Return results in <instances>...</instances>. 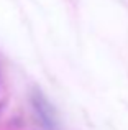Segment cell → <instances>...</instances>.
Instances as JSON below:
<instances>
[{"label":"cell","mask_w":128,"mask_h":130,"mask_svg":"<svg viewBox=\"0 0 128 130\" xmlns=\"http://www.w3.org/2000/svg\"><path fill=\"white\" fill-rule=\"evenodd\" d=\"M33 107H35L36 114L39 115L41 122L46 127H54V110L49 105V102L43 97L41 94H35L33 95Z\"/></svg>","instance_id":"6da1fadb"}]
</instances>
